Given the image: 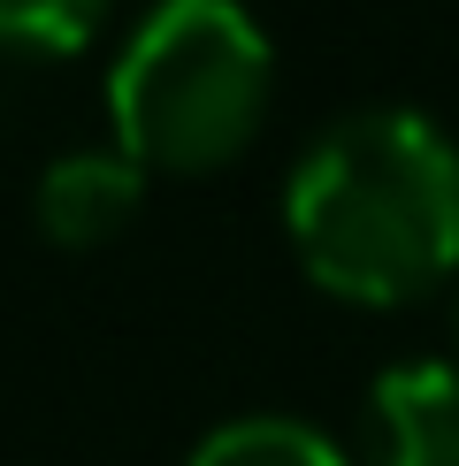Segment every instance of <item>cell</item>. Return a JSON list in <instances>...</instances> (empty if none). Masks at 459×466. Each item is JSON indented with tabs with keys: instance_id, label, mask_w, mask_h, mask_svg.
Wrapping results in <instances>:
<instances>
[{
	"instance_id": "4",
	"label": "cell",
	"mask_w": 459,
	"mask_h": 466,
	"mask_svg": "<svg viewBox=\"0 0 459 466\" xmlns=\"http://www.w3.org/2000/svg\"><path fill=\"white\" fill-rule=\"evenodd\" d=\"M138 199H146L138 161H123V153H62V161H46V177L31 191V215L62 252H92L138 215Z\"/></svg>"
},
{
	"instance_id": "2",
	"label": "cell",
	"mask_w": 459,
	"mask_h": 466,
	"mask_svg": "<svg viewBox=\"0 0 459 466\" xmlns=\"http://www.w3.org/2000/svg\"><path fill=\"white\" fill-rule=\"evenodd\" d=\"M268 38L245 0H161L123 38L107 76L115 153L138 168L199 177L253 146L268 115Z\"/></svg>"
},
{
	"instance_id": "3",
	"label": "cell",
	"mask_w": 459,
	"mask_h": 466,
	"mask_svg": "<svg viewBox=\"0 0 459 466\" xmlns=\"http://www.w3.org/2000/svg\"><path fill=\"white\" fill-rule=\"evenodd\" d=\"M368 466H459V367L406 360L368 390Z\"/></svg>"
},
{
	"instance_id": "6",
	"label": "cell",
	"mask_w": 459,
	"mask_h": 466,
	"mask_svg": "<svg viewBox=\"0 0 459 466\" xmlns=\"http://www.w3.org/2000/svg\"><path fill=\"white\" fill-rule=\"evenodd\" d=\"M107 0H0V46L15 54H76L100 31Z\"/></svg>"
},
{
	"instance_id": "5",
	"label": "cell",
	"mask_w": 459,
	"mask_h": 466,
	"mask_svg": "<svg viewBox=\"0 0 459 466\" xmlns=\"http://www.w3.org/2000/svg\"><path fill=\"white\" fill-rule=\"evenodd\" d=\"M191 466H344V451L314 420H283V413H245L199 436Z\"/></svg>"
},
{
	"instance_id": "1",
	"label": "cell",
	"mask_w": 459,
	"mask_h": 466,
	"mask_svg": "<svg viewBox=\"0 0 459 466\" xmlns=\"http://www.w3.org/2000/svg\"><path fill=\"white\" fill-rule=\"evenodd\" d=\"M283 229L321 290L406 306L459 268V146L413 107L344 115L299 153Z\"/></svg>"
}]
</instances>
